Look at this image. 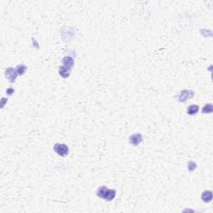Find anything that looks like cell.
<instances>
[{
  "label": "cell",
  "mask_w": 213,
  "mask_h": 213,
  "mask_svg": "<svg viewBox=\"0 0 213 213\" xmlns=\"http://www.w3.org/2000/svg\"><path fill=\"white\" fill-rule=\"evenodd\" d=\"M199 110V108L197 105H191L189 108H188L187 113L189 115H195L196 112Z\"/></svg>",
  "instance_id": "9"
},
{
  "label": "cell",
  "mask_w": 213,
  "mask_h": 213,
  "mask_svg": "<svg viewBox=\"0 0 213 213\" xmlns=\"http://www.w3.org/2000/svg\"><path fill=\"white\" fill-rule=\"evenodd\" d=\"M63 64H64V67L71 69V68L73 67V65H74V62H73V60L72 58H70V57H65L63 58Z\"/></svg>",
  "instance_id": "6"
},
{
  "label": "cell",
  "mask_w": 213,
  "mask_h": 213,
  "mask_svg": "<svg viewBox=\"0 0 213 213\" xmlns=\"http://www.w3.org/2000/svg\"><path fill=\"white\" fill-rule=\"evenodd\" d=\"M26 67L25 66H19L18 67V69H17V72H18V74H20V75H22L24 73V71H25Z\"/></svg>",
  "instance_id": "11"
},
{
  "label": "cell",
  "mask_w": 213,
  "mask_h": 213,
  "mask_svg": "<svg viewBox=\"0 0 213 213\" xmlns=\"http://www.w3.org/2000/svg\"><path fill=\"white\" fill-rule=\"evenodd\" d=\"M70 71H71V69L66 68L64 66H62L59 68L60 75L62 77H68L69 76V74H70Z\"/></svg>",
  "instance_id": "7"
},
{
  "label": "cell",
  "mask_w": 213,
  "mask_h": 213,
  "mask_svg": "<svg viewBox=\"0 0 213 213\" xmlns=\"http://www.w3.org/2000/svg\"><path fill=\"white\" fill-rule=\"evenodd\" d=\"M194 93L192 91H187V90H184L182 91L179 96V101L180 102H185L187 99L188 98H191V97H193Z\"/></svg>",
  "instance_id": "4"
},
{
  "label": "cell",
  "mask_w": 213,
  "mask_h": 213,
  "mask_svg": "<svg viewBox=\"0 0 213 213\" xmlns=\"http://www.w3.org/2000/svg\"><path fill=\"white\" fill-rule=\"evenodd\" d=\"M212 112V104L206 105L202 109V113H211Z\"/></svg>",
  "instance_id": "10"
},
{
  "label": "cell",
  "mask_w": 213,
  "mask_h": 213,
  "mask_svg": "<svg viewBox=\"0 0 213 213\" xmlns=\"http://www.w3.org/2000/svg\"><path fill=\"white\" fill-rule=\"evenodd\" d=\"M130 143L133 146H137L140 144L142 142V136L140 134H135V135H132L129 138Z\"/></svg>",
  "instance_id": "3"
},
{
  "label": "cell",
  "mask_w": 213,
  "mask_h": 213,
  "mask_svg": "<svg viewBox=\"0 0 213 213\" xmlns=\"http://www.w3.org/2000/svg\"><path fill=\"white\" fill-rule=\"evenodd\" d=\"M54 151L56 152V153H58V155H59L61 157H66L68 156L69 149H68V146L65 144L57 143L54 146Z\"/></svg>",
  "instance_id": "2"
},
{
  "label": "cell",
  "mask_w": 213,
  "mask_h": 213,
  "mask_svg": "<svg viewBox=\"0 0 213 213\" xmlns=\"http://www.w3.org/2000/svg\"><path fill=\"white\" fill-rule=\"evenodd\" d=\"M97 196L107 201H112L116 196V191L107 188V187H101L97 190Z\"/></svg>",
  "instance_id": "1"
},
{
  "label": "cell",
  "mask_w": 213,
  "mask_h": 213,
  "mask_svg": "<svg viewBox=\"0 0 213 213\" xmlns=\"http://www.w3.org/2000/svg\"><path fill=\"white\" fill-rule=\"evenodd\" d=\"M202 199L205 202H210L212 200V192L211 191H206L202 193Z\"/></svg>",
  "instance_id": "5"
},
{
  "label": "cell",
  "mask_w": 213,
  "mask_h": 213,
  "mask_svg": "<svg viewBox=\"0 0 213 213\" xmlns=\"http://www.w3.org/2000/svg\"><path fill=\"white\" fill-rule=\"evenodd\" d=\"M16 76H17L16 71L13 70V68H12V73H10V69L9 68L6 71V77H8L11 82H13L14 81V79L16 78Z\"/></svg>",
  "instance_id": "8"
}]
</instances>
